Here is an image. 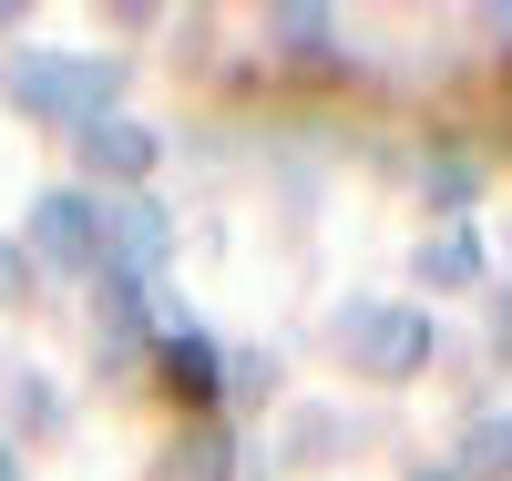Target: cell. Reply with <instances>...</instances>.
<instances>
[{"label": "cell", "instance_id": "7c38bea8", "mask_svg": "<svg viewBox=\"0 0 512 481\" xmlns=\"http://www.w3.org/2000/svg\"><path fill=\"white\" fill-rule=\"evenodd\" d=\"M502 338H512V287H502Z\"/></svg>", "mask_w": 512, "mask_h": 481}, {"label": "cell", "instance_id": "52a82bcc", "mask_svg": "<svg viewBox=\"0 0 512 481\" xmlns=\"http://www.w3.org/2000/svg\"><path fill=\"white\" fill-rule=\"evenodd\" d=\"M461 471H472V481H512V420H472V441H461Z\"/></svg>", "mask_w": 512, "mask_h": 481}, {"label": "cell", "instance_id": "8992f818", "mask_svg": "<svg viewBox=\"0 0 512 481\" xmlns=\"http://www.w3.org/2000/svg\"><path fill=\"white\" fill-rule=\"evenodd\" d=\"M164 389H175V400H216V389H226V359H216L205 338H175V348H164Z\"/></svg>", "mask_w": 512, "mask_h": 481}, {"label": "cell", "instance_id": "9c48e42d", "mask_svg": "<svg viewBox=\"0 0 512 481\" xmlns=\"http://www.w3.org/2000/svg\"><path fill=\"white\" fill-rule=\"evenodd\" d=\"M472 267H482V246H472V236H441L431 256H420V277H431V287H451V277H472Z\"/></svg>", "mask_w": 512, "mask_h": 481}, {"label": "cell", "instance_id": "5b68a950", "mask_svg": "<svg viewBox=\"0 0 512 481\" xmlns=\"http://www.w3.org/2000/svg\"><path fill=\"white\" fill-rule=\"evenodd\" d=\"M82 164L113 174V185H144V174H154V134L123 123V113H103V123H82Z\"/></svg>", "mask_w": 512, "mask_h": 481}, {"label": "cell", "instance_id": "ba28073f", "mask_svg": "<svg viewBox=\"0 0 512 481\" xmlns=\"http://www.w3.org/2000/svg\"><path fill=\"white\" fill-rule=\"evenodd\" d=\"M216 471H226V441L195 430V441H175V471H164V481H216Z\"/></svg>", "mask_w": 512, "mask_h": 481}, {"label": "cell", "instance_id": "30bf717a", "mask_svg": "<svg viewBox=\"0 0 512 481\" xmlns=\"http://www.w3.org/2000/svg\"><path fill=\"white\" fill-rule=\"evenodd\" d=\"M277 41H308V52H318V41H328V21H318V11H277Z\"/></svg>", "mask_w": 512, "mask_h": 481}, {"label": "cell", "instance_id": "3957f363", "mask_svg": "<svg viewBox=\"0 0 512 481\" xmlns=\"http://www.w3.org/2000/svg\"><path fill=\"white\" fill-rule=\"evenodd\" d=\"M31 256H52V267H93V256H103V205L93 195H41L31 205Z\"/></svg>", "mask_w": 512, "mask_h": 481}, {"label": "cell", "instance_id": "5bb4252c", "mask_svg": "<svg viewBox=\"0 0 512 481\" xmlns=\"http://www.w3.org/2000/svg\"><path fill=\"white\" fill-rule=\"evenodd\" d=\"M502 41H512V11H502Z\"/></svg>", "mask_w": 512, "mask_h": 481}, {"label": "cell", "instance_id": "6da1fadb", "mask_svg": "<svg viewBox=\"0 0 512 481\" xmlns=\"http://www.w3.org/2000/svg\"><path fill=\"white\" fill-rule=\"evenodd\" d=\"M113 62H11V103H31V113H62V123H103V103H113Z\"/></svg>", "mask_w": 512, "mask_h": 481}, {"label": "cell", "instance_id": "277c9868", "mask_svg": "<svg viewBox=\"0 0 512 481\" xmlns=\"http://www.w3.org/2000/svg\"><path fill=\"white\" fill-rule=\"evenodd\" d=\"M164 246H175V226H164L154 195H123V205L103 215V256H113L123 277H134V267H164Z\"/></svg>", "mask_w": 512, "mask_h": 481}, {"label": "cell", "instance_id": "8fae6325", "mask_svg": "<svg viewBox=\"0 0 512 481\" xmlns=\"http://www.w3.org/2000/svg\"><path fill=\"white\" fill-rule=\"evenodd\" d=\"M0 297H21V256L11 246H0Z\"/></svg>", "mask_w": 512, "mask_h": 481}, {"label": "cell", "instance_id": "4fadbf2b", "mask_svg": "<svg viewBox=\"0 0 512 481\" xmlns=\"http://www.w3.org/2000/svg\"><path fill=\"white\" fill-rule=\"evenodd\" d=\"M0 481H21V471H11V451H0Z\"/></svg>", "mask_w": 512, "mask_h": 481}, {"label": "cell", "instance_id": "7a4b0ae2", "mask_svg": "<svg viewBox=\"0 0 512 481\" xmlns=\"http://www.w3.org/2000/svg\"><path fill=\"white\" fill-rule=\"evenodd\" d=\"M420 348H431L420 308H349V318H338V359H349V369H379V379H390V369L420 359Z\"/></svg>", "mask_w": 512, "mask_h": 481}]
</instances>
